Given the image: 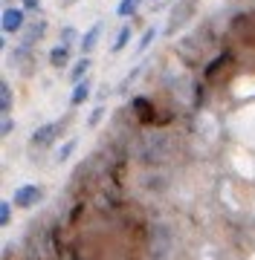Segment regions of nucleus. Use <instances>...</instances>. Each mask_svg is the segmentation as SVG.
Wrapping results in <instances>:
<instances>
[{"instance_id":"ddd939ff","label":"nucleus","mask_w":255,"mask_h":260,"mask_svg":"<svg viewBox=\"0 0 255 260\" xmlns=\"http://www.w3.org/2000/svg\"><path fill=\"white\" fill-rule=\"evenodd\" d=\"M154 38H157V29H148V32H145V35H142V41H139V47H136V52H145V49H148V47H151V41H154Z\"/></svg>"},{"instance_id":"20e7f679","label":"nucleus","mask_w":255,"mask_h":260,"mask_svg":"<svg viewBox=\"0 0 255 260\" xmlns=\"http://www.w3.org/2000/svg\"><path fill=\"white\" fill-rule=\"evenodd\" d=\"M102 29H104L102 20H99V23H93V26L87 29V35L81 38V52H93L96 44H99V38H102Z\"/></svg>"},{"instance_id":"9d476101","label":"nucleus","mask_w":255,"mask_h":260,"mask_svg":"<svg viewBox=\"0 0 255 260\" xmlns=\"http://www.w3.org/2000/svg\"><path fill=\"white\" fill-rule=\"evenodd\" d=\"M9 110H12V90H9V84L3 81L0 84V113L6 116Z\"/></svg>"},{"instance_id":"1a4fd4ad","label":"nucleus","mask_w":255,"mask_h":260,"mask_svg":"<svg viewBox=\"0 0 255 260\" xmlns=\"http://www.w3.org/2000/svg\"><path fill=\"white\" fill-rule=\"evenodd\" d=\"M128 41H131V26H122L119 35H116V41H114V47H110V52H122L128 47Z\"/></svg>"},{"instance_id":"423d86ee","label":"nucleus","mask_w":255,"mask_h":260,"mask_svg":"<svg viewBox=\"0 0 255 260\" xmlns=\"http://www.w3.org/2000/svg\"><path fill=\"white\" fill-rule=\"evenodd\" d=\"M49 64L55 67V70H61V67L70 64V47H64V44L52 47V52H49Z\"/></svg>"},{"instance_id":"f257e3e1","label":"nucleus","mask_w":255,"mask_h":260,"mask_svg":"<svg viewBox=\"0 0 255 260\" xmlns=\"http://www.w3.org/2000/svg\"><path fill=\"white\" fill-rule=\"evenodd\" d=\"M41 200H44V191H41L38 185H20L18 191H15V200H12V203L20 205V208H32V205H38Z\"/></svg>"},{"instance_id":"7ed1b4c3","label":"nucleus","mask_w":255,"mask_h":260,"mask_svg":"<svg viewBox=\"0 0 255 260\" xmlns=\"http://www.w3.org/2000/svg\"><path fill=\"white\" fill-rule=\"evenodd\" d=\"M0 26H3V32H6V35H12V32H20V29H23V12H20V9H15V6H9V9H3Z\"/></svg>"},{"instance_id":"9b49d317","label":"nucleus","mask_w":255,"mask_h":260,"mask_svg":"<svg viewBox=\"0 0 255 260\" xmlns=\"http://www.w3.org/2000/svg\"><path fill=\"white\" fill-rule=\"evenodd\" d=\"M41 35H44V23H35V26H32V32H26V38H23V47H32Z\"/></svg>"},{"instance_id":"f3484780","label":"nucleus","mask_w":255,"mask_h":260,"mask_svg":"<svg viewBox=\"0 0 255 260\" xmlns=\"http://www.w3.org/2000/svg\"><path fill=\"white\" fill-rule=\"evenodd\" d=\"M133 107L139 110V116H142V119H145V116H151V104L145 102V99H136V102H133Z\"/></svg>"},{"instance_id":"a211bd4d","label":"nucleus","mask_w":255,"mask_h":260,"mask_svg":"<svg viewBox=\"0 0 255 260\" xmlns=\"http://www.w3.org/2000/svg\"><path fill=\"white\" fill-rule=\"evenodd\" d=\"M12 130H15V121H12V119H6V116H3V124H0V133H3V136H9Z\"/></svg>"},{"instance_id":"f8f14e48","label":"nucleus","mask_w":255,"mask_h":260,"mask_svg":"<svg viewBox=\"0 0 255 260\" xmlns=\"http://www.w3.org/2000/svg\"><path fill=\"white\" fill-rule=\"evenodd\" d=\"M12 205H15V203H6V200L0 203V225H9L12 223Z\"/></svg>"},{"instance_id":"dca6fc26","label":"nucleus","mask_w":255,"mask_h":260,"mask_svg":"<svg viewBox=\"0 0 255 260\" xmlns=\"http://www.w3.org/2000/svg\"><path fill=\"white\" fill-rule=\"evenodd\" d=\"M73 41H76V29H73V26H64V32H61V44H64V47H70Z\"/></svg>"},{"instance_id":"6e6552de","label":"nucleus","mask_w":255,"mask_h":260,"mask_svg":"<svg viewBox=\"0 0 255 260\" xmlns=\"http://www.w3.org/2000/svg\"><path fill=\"white\" fill-rule=\"evenodd\" d=\"M139 3H142V0H119V6H116V15H119V18H131V15H136Z\"/></svg>"},{"instance_id":"f03ea898","label":"nucleus","mask_w":255,"mask_h":260,"mask_svg":"<svg viewBox=\"0 0 255 260\" xmlns=\"http://www.w3.org/2000/svg\"><path fill=\"white\" fill-rule=\"evenodd\" d=\"M58 133H61V124H44V127H38L32 133L29 142H32V148H49L58 139Z\"/></svg>"},{"instance_id":"39448f33","label":"nucleus","mask_w":255,"mask_h":260,"mask_svg":"<svg viewBox=\"0 0 255 260\" xmlns=\"http://www.w3.org/2000/svg\"><path fill=\"white\" fill-rule=\"evenodd\" d=\"M90 99V81H78L73 84V93H70V104L78 107V104H84Z\"/></svg>"},{"instance_id":"2eb2a0df","label":"nucleus","mask_w":255,"mask_h":260,"mask_svg":"<svg viewBox=\"0 0 255 260\" xmlns=\"http://www.w3.org/2000/svg\"><path fill=\"white\" fill-rule=\"evenodd\" d=\"M102 119H104V107L99 104V107H96V110L90 113V119H87V124H90V127H96V124H99Z\"/></svg>"},{"instance_id":"6ab92c4d","label":"nucleus","mask_w":255,"mask_h":260,"mask_svg":"<svg viewBox=\"0 0 255 260\" xmlns=\"http://www.w3.org/2000/svg\"><path fill=\"white\" fill-rule=\"evenodd\" d=\"M23 6L26 9H38V0H23Z\"/></svg>"},{"instance_id":"0eeeda50","label":"nucleus","mask_w":255,"mask_h":260,"mask_svg":"<svg viewBox=\"0 0 255 260\" xmlns=\"http://www.w3.org/2000/svg\"><path fill=\"white\" fill-rule=\"evenodd\" d=\"M90 58H78L76 64H73V70H70V81L73 84H78V81H84V75L90 73Z\"/></svg>"},{"instance_id":"4468645a","label":"nucleus","mask_w":255,"mask_h":260,"mask_svg":"<svg viewBox=\"0 0 255 260\" xmlns=\"http://www.w3.org/2000/svg\"><path fill=\"white\" fill-rule=\"evenodd\" d=\"M76 145H78V139H70V142H67L64 148L58 150V162H67V159H70V153L76 150Z\"/></svg>"}]
</instances>
